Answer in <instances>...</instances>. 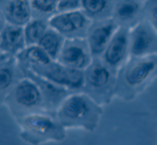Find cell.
<instances>
[{
    "instance_id": "24",
    "label": "cell",
    "mask_w": 157,
    "mask_h": 145,
    "mask_svg": "<svg viewBox=\"0 0 157 145\" xmlns=\"http://www.w3.org/2000/svg\"><path fill=\"white\" fill-rule=\"evenodd\" d=\"M9 58H11V56L7 55V54L4 53V52H0V66H1L5 62H6Z\"/></svg>"
},
{
    "instance_id": "21",
    "label": "cell",
    "mask_w": 157,
    "mask_h": 145,
    "mask_svg": "<svg viewBox=\"0 0 157 145\" xmlns=\"http://www.w3.org/2000/svg\"><path fill=\"white\" fill-rule=\"evenodd\" d=\"M59 0H30L33 17L50 18L56 12Z\"/></svg>"
},
{
    "instance_id": "16",
    "label": "cell",
    "mask_w": 157,
    "mask_h": 145,
    "mask_svg": "<svg viewBox=\"0 0 157 145\" xmlns=\"http://www.w3.org/2000/svg\"><path fill=\"white\" fill-rule=\"evenodd\" d=\"M22 76L24 74L16 57L9 58L0 66V105H4L6 97Z\"/></svg>"
},
{
    "instance_id": "2",
    "label": "cell",
    "mask_w": 157,
    "mask_h": 145,
    "mask_svg": "<svg viewBox=\"0 0 157 145\" xmlns=\"http://www.w3.org/2000/svg\"><path fill=\"white\" fill-rule=\"evenodd\" d=\"M157 78V54L132 58L118 71L116 96L132 100Z\"/></svg>"
},
{
    "instance_id": "23",
    "label": "cell",
    "mask_w": 157,
    "mask_h": 145,
    "mask_svg": "<svg viewBox=\"0 0 157 145\" xmlns=\"http://www.w3.org/2000/svg\"><path fill=\"white\" fill-rule=\"evenodd\" d=\"M81 9V0H59L55 13L71 12Z\"/></svg>"
},
{
    "instance_id": "15",
    "label": "cell",
    "mask_w": 157,
    "mask_h": 145,
    "mask_svg": "<svg viewBox=\"0 0 157 145\" xmlns=\"http://www.w3.org/2000/svg\"><path fill=\"white\" fill-rule=\"evenodd\" d=\"M0 9L8 24L23 27L32 17L30 0H0Z\"/></svg>"
},
{
    "instance_id": "17",
    "label": "cell",
    "mask_w": 157,
    "mask_h": 145,
    "mask_svg": "<svg viewBox=\"0 0 157 145\" xmlns=\"http://www.w3.org/2000/svg\"><path fill=\"white\" fill-rule=\"evenodd\" d=\"M16 58L19 65L24 68L44 65L53 61L38 44L27 46Z\"/></svg>"
},
{
    "instance_id": "8",
    "label": "cell",
    "mask_w": 157,
    "mask_h": 145,
    "mask_svg": "<svg viewBox=\"0 0 157 145\" xmlns=\"http://www.w3.org/2000/svg\"><path fill=\"white\" fill-rule=\"evenodd\" d=\"M130 29H131L120 27L100 57L106 65L117 73L131 57Z\"/></svg>"
},
{
    "instance_id": "4",
    "label": "cell",
    "mask_w": 157,
    "mask_h": 145,
    "mask_svg": "<svg viewBox=\"0 0 157 145\" xmlns=\"http://www.w3.org/2000/svg\"><path fill=\"white\" fill-rule=\"evenodd\" d=\"M118 73L106 65L100 58L93 59L84 71L83 92L100 106L109 105L116 96Z\"/></svg>"
},
{
    "instance_id": "10",
    "label": "cell",
    "mask_w": 157,
    "mask_h": 145,
    "mask_svg": "<svg viewBox=\"0 0 157 145\" xmlns=\"http://www.w3.org/2000/svg\"><path fill=\"white\" fill-rule=\"evenodd\" d=\"M56 61L67 67L85 71L93 61L86 40L66 39Z\"/></svg>"
},
{
    "instance_id": "14",
    "label": "cell",
    "mask_w": 157,
    "mask_h": 145,
    "mask_svg": "<svg viewBox=\"0 0 157 145\" xmlns=\"http://www.w3.org/2000/svg\"><path fill=\"white\" fill-rule=\"evenodd\" d=\"M27 46L23 27L6 23L0 31V52L16 57Z\"/></svg>"
},
{
    "instance_id": "11",
    "label": "cell",
    "mask_w": 157,
    "mask_h": 145,
    "mask_svg": "<svg viewBox=\"0 0 157 145\" xmlns=\"http://www.w3.org/2000/svg\"><path fill=\"white\" fill-rule=\"evenodd\" d=\"M119 25L112 17L93 21L86 37L93 59L100 58Z\"/></svg>"
},
{
    "instance_id": "13",
    "label": "cell",
    "mask_w": 157,
    "mask_h": 145,
    "mask_svg": "<svg viewBox=\"0 0 157 145\" xmlns=\"http://www.w3.org/2000/svg\"><path fill=\"white\" fill-rule=\"evenodd\" d=\"M145 0H114L111 17L119 27L132 29L143 19Z\"/></svg>"
},
{
    "instance_id": "20",
    "label": "cell",
    "mask_w": 157,
    "mask_h": 145,
    "mask_svg": "<svg viewBox=\"0 0 157 145\" xmlns=\"http://www.w3.org/2000/svg\"><path fill=\"white\" fill-rule=\"evenodd\" d=\"M65 38L52 28H49L38 45L52 59L57 60L65 42Z\"/></svg>"
},
{
    "instance_id": "7",
    "label": "cell",
    "mask_w": 157,
    "mask_h": 145,
    "mask_svg": "<svg viewBox=\"0 0 157 145\" xmlns=\"http://www.w3.org/2000/svg\"><path fill=\"white\" fill-rule=\"evenodd\" d=\"M92 22L82 9L55 13L49 18L50 27L65 39H86Z\"/></svg>"
},
{
    "instance_id": "25",
    "label": "cell",
    "mask_w": 157,
    "mask_h": 145,
    "mask_svg": "<svg viewBox=\"0 0 157 145\" xmlns=\"http://www.w3.org/2000/svg\"><path fill=\"white\" fill-rule=\"evenodd\" d=\"M6 24V22L5 17H4V16H3V14H2V11H1V9H0V31H1V29L5 27Z\"/></svg>"
},
{
    "instance_id": "22",
    "label": "cell",
    "mask_w": 157,
    "mask_h": 145,
    "mask_svg": "<svg viewBox=\"0 0 157 145\" xmlns=\"http://www.w3.org/2000/svg\"><path fill=\"white\" fill-rule=\"evenodd\" d=\"M143 18L157 34V0H145L144 4Z\"/></svg>"
},
{
    "instance_id": "12",
    "label": "cell",
    "mask_w": 157,
    "mask_h": 145,
    "mask_svg": "<svg viewBox=\"0 0 157 145\" xmlns=\"http://www.w3.org/2000/svg\"><path fill=\"white\" fill-rule=\"evenodd\" d=\"M21 69H22L23 74L26 76H29L32 80H34L35 83L40 87L42 97H43V99H44V105H45L46 111L55 115V112H56L57 109L59 108V106L61 105V103L65 99L66 97H68L73 92L68 90L65 87L58 86L43 77L38 75V74L32 73L31 71H29L26 68L21 67Z\"/></svg>"
},
{
    "instance_id": "5",
    "label": "cell",
    "mask_w": 157,
    "mask_h": 145,
    "mask_svg": "<svg viewBox=\"0 0 157 145\" xmlns=\"http://www.w3.org/2000/svg\"><path fill=\"white\" fill-rule=\"evenodd\" d=\"M4 105L14 120L34 112H47L40 87L34 80L26 75L17 82L6 97Z\"/></svg>"
},
{
    "instance_id": "6",
    "label": "cell",
    "mask_w": 157,
    "mask_h": 145,
    "mask_svg": "<svg viewBox=\"0 0 157 145\" xmlns=\"http://www.w3.org/2000/svg\"><path fill=\"white\" fill-rule=\"evenodd\" d=\"M26 69L72 92L83 91L84 71L67 67L58 61L53 60L47 64Z\"/></svg>"
},
{
    "instance_id": "19",
    "label": "cell",
    "mask_w": 157,
    "mask_h": 145,
    "mask_svg": "<svg viewBox=\"0 0 157 145\" xmlns=\"http://www.w3.org/2000/svg\"><path fill=\"white\" fill-rule=\"evenodd\" d=\"M49 28V18L41 17H32L23 26L27 45L29 46L38 44Z\"/></svg>"
},
{
    "instance_id": "3",
    "label": "cell",
    "mask_w": 157,
    "mask_h": 145,
    "mask_svg": "<svg viewBox=\"0 0 157 145\" xmlns=\"http://www.w3.org/2000/svg\"><path fill=\"white\" fill-rule=\"evenodd\" d=\"M20 139L29 145L60 143L66 138V129L54 114L41 111L25 115L15 120Z\"/></svg>"
},
{
    "instance_id": "1",
    "label": "cell",
    "mask_w": 157,
    "mask_h": 145,
    "mask_svg": "<svg viewBox=\"0 0 157 145\" xmlns=\"http://www.w3.org/2000/svg\"><path fill=\"white\" fill-rule=\"evenodd\" d=\"M102 115V106L83 91L71 93L55 112V117L66 130L82 129L87 132L98 129Z\"/></svg>"
},
{
    "instance_id": "9",
    "label": "cell",
    "mask_w": 157,
    "mask_h": 145,
    "mask_svg": "<svg viewBox=\"0 0 157 145\" xmlns=\"http://www.w3.org/2000/svg\"><path fill=\"white\" fill-rule=\"evenodd\" d=\"M154 54H157V34L143 18L130 29V56L139 58Z\"/></svg>"
},
{
    "instance_id": "18",
    "label": "cell",
    "mask_w": 157,
    "mask_h": 145,
    "mask_svg": "<svg viewBox=\"0 0 157 145\" xmlns=\"http://www.w3.org/2000/svg\"><path fill=\"white\" fill-rule=\"evenodd\" d=\"M114 0H81V9L92 20H102L112 16Z\"/></svg>"
}]
</instances>
